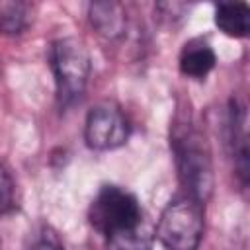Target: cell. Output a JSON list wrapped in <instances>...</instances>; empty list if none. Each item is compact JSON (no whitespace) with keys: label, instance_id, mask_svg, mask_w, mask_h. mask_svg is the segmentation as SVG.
Returning a JSON list of instances; mask_svg holds the SVG:
<instances>
[{"label":"cell","instance_id":"cell-10","mask_svg":"<svg viewBox=\"0 0 250 250\" xmlns=\"http://www.w3.org/2000/svg\"><path fill=\"white\" fill-rule=\"evenodd\" d=\"M154 240V227L145 217L137 227L107 236L105 250H150Z\"/></svg>","mask_w":250,"mask_h":250},{"label":"cell","instance_id":"cell-13","mask_svg":"<svg viewBox=\"0 0 250 250\" xmlns=\"http://www.w3.org/2000/svg\"><path fill=\"white\" fill-rule=\"evenodd\" d=\"M31 250H64V248H62V244L59 242V238L55 236V232L45 230V232L41 234V238L33 244Z\"/></svg>","mask_w":250,"mask_h":250},{"label":"cell","instance_id":"cell-11","mask_svg":"<svg viewBox=\"0 0 250 250\" xmlns=\"http://www.w3.org/2000/svg\"><path fill=\"white\" fill-rule=\"evenodd\" d=\"M29 23V4L0 0V35H20Z\"/></svg>","mask_w":250,"mask_h":250},{"label":"cell","instance_id":"cell-6","mask_svg":"<svg viewBox=\"0 0 250 250\" xmlns=\"http://www.w3.org/2000/svg\"><path fill=\"white\" fill-rule=\"evenodd\" d=\"M230 146L234 168L240 178V184L246 186L248 170H250V154H248V129H246V107L238 102L230 104Z\"/></svg>","mask_w":250,"mask_h":250},{"label":"cell","instance_id":"cell-2","mask_svg":"<svg viewBox=\"0 0 250 250\" xmlns=\"http://www.w3.org/2000/svg\"><path fill=\"white\" fill-rule=\"evenodd\" d=\"M203 229V203L184 193L170 199L162 209L154 234L166 250H197Z\"/></svg>","mask_w":250,"mask_h":250},{"label":"cell","instance_id":"cell-12","mask_svg":"<svg viewBox=\"0 0 250 250\" xmlns=\"http://www.w3.org/2000/svg\"><path fill=\"white\" fill-rule=\"evenodd\" d=\"M16 207V184L4 164H0V213H10Z\"/></svg>","mask_w":250,"mask_h":250},{"label":"cell","instance_id":"cell-4","mask_svg":"<svg viewBox=\"0 0 250 250\" xmlns=\"http://www.w3.org/2000/svg\"><path fill=\"white\" fill-rule=\"evenodd\" d=\"M90 225L105 238L137 227L143 219V207L135 193L119 186H102L90 203Z\"/></svg>","mask_w":250,"mask_h":250},{"label":"cell","instance_id":"cell-8","mask_svg":"<svg viewBox=\"0 0 250 250\" xmlns=\"http://www.w3.org/2000/svg\"><path fill=\"white\" fill-rule=\"evenodd\" d=\"M215 51L199 39L186 43L180 53V70L189 78H205L215 68Z\"/></svg>","mask_w":250,"mask_h":250},{"label":"cell","instance_id":"cell-9","mask_svg":"<svg viewBox=\"0 0 250 250\" xmlns=\"http://www.w3.org/2000/svg\"><path fill=\"white\" fill-rule=\"evenodd\" d=\"M215 25L229 37H246L250 31V8L244 2H225L215 8Z\"/></svg>","mask_w":250,"mask_h":250},{"label":"cell","instance_id":"cell-1","mask_svg":"<svg viewBox=\"0 0 250 250\" xmlns=\"http://www.w3.org/2000/svg\"><path fill=\"white\" fill-rule=\"evenodd\" d=\"M176 166L180 182L186 189V195L197 199L205 205V201L213 193V162L211 152L207 148L205 139L193 129L182 125L172 139Z\"/></svg>","mask_w":250,"mask_h":250},{"label":"cell","instance_id":"cell-5","mask_svg":"<svg viewBox=\"0 0 250 250\" xmlns=\"http://www.w3.org/2000/svg\"><path fill=\"white\" fill-rule=\"evenodd\" d=\"M131 133L129 119L119 105L102 102L88 111L84 123V141L94 150H113L127 143Z\"/></svg>","mask_w":250,"mask_h":250},{"label":"cell","instance_id":"cell-3","mask_svg":"<svg viewBox=\"0 0 250 250\" xmlns=\"http://www.w3.org/2000/svg\"><path fill=\"white\" fill-rule=\"evenodd\" d=\"M51 68L57 82V96L61 105L78 102L86 90L92 61L86 43L80 37L57 39L51 47Z\"/></svg>","mask_w":250,"mask_h":250},{"label":"cell","instance_id":"cell-7","mask_svg":"<svg viewBox=\"0 0 250 250\" xmlns=\"http://www.w3.org/2000/svg\"><path fill=\"white\" fill-rule=\"evenodd\" d=\"M90 14V23L94 29L107 37V39H117L125 33L127 27V16L125 8L117 2H94L88 8Z\"/></svg>","mask_w":250,"mask_h":250}]
</instances>
